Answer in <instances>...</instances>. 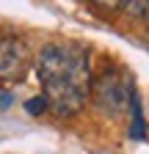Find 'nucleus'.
I'll return each instance as SVG.
<instances>
[{"mask_svg": "<svg viewBox=\"0 0 149 154\" xmlns=\"http://www.w3.org/2000/svg\"><path fill=\"white\" fill-rule=\"evenodd\" d=\"M28 66V50L20 38L0 36V80H17L25 74Z\"/></svg>", "mask_w": 149, "mask_h": 154, "instance_id": "3", "label": "nucleus"}, {"mask_svg": "<svg viewBox=\"0 0 149 154\" xmlns=\"http://www.w3.org/2000/svg\"><path fill=\"white\" fill-rule=\"evenodd\" d=\"M25 110H28L30 116H42L44 110H50V107H47V99H44V94H39V96H33V99H28V102H25Z\"/></svg>", "mask_w": 149, "mask_h": 154, "instance_id": "5", "label": "nucleus"}, {"mask_svg": "<svg viewBox=\"0 0 149 154\" xmlns=\"http://www.w3.org/2000/svg\"><path fill=\"white\" fill-rule=\"evenodd\" d=\"M88 3L97 6V8H102V11H119V8L127 6V0H88Z\"/></svg>", "mask_w": 149, "mask_h": 154, "instance_id": "6", "label": "nucleus"}, {"mask_svg": "<svg viewBox=\"0 0 149 154\" xmlns=\"http://www.w3.org/2000/svg\"><path fill=\"white\" fill-rule=\"evenodd\" d=\"M36 74L44 88L47 107L69 119L80 113L91 94V61L88 50L74 42H52L44 44L36 58Z\"/></svg>", "mask_w": 149, "mask_h": 154, "instance_id": "1", "label": "nucleus"}, {"mask_svg": "<svg viewBox=\"0 0 149 154\" xmlns=\"http://www.w3.org/2000/svg\"><path fill=\"white\" fill-rule=\"evenodd\" d=\"M133 96H135L133 77L116 66H108L97 80H91V99H94L97 110L108 119H122L130 110Z\"/></svg>", "mask_w": 149, "mask_h": 154, "instance_id": "2", "label": "nucleus"}, {"mask_svg": "<svg viewBox=\"0 0 149 154\" xmlns=\"http://www.w3.org/2000/svg\"><path fill=\"white\" fill-rule=\"evenodd\" d=\"M130 138H133V140H144V138H146V124H144L138 91H135V96H133V102H130Z\"/></svg>", "mask_w": 149, "mask_h": 154, "instance_id": "4", "label": "nucleus"}]
</instances>
